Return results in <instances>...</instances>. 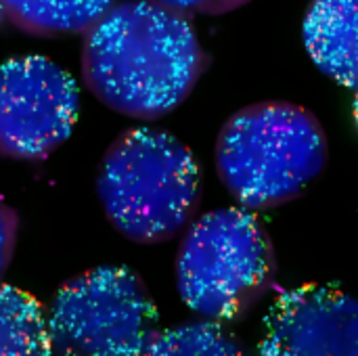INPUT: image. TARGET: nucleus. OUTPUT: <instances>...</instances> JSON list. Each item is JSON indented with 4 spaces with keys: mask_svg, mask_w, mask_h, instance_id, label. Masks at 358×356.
<instances>
[{
    "mask_svg": "<svg viewBox=\"0 0 358 356\" xmlns=\"http://www.w3.org/2000/svg\"><path fill=\"white\" fill-rule=\"evenodd\" d=\"M117 0H2L4 19L34 38L86 34Z\"/></svg>",
    "mask_w": 358,
    "mask_h": 356,
    "instance_id": "9",
    "label": "nucleus"
},
{
    "mask_svg": "<svg viewBox=\"0 0 358 356\" xmlns=\"http://www.w3.org/2000/svg\"><path fill=\"white\" fill-rule=\"evenodd\" d=\"M275 248L254 210H214L185 229L176 254V285L182 302L201 319H243L275 290Z\"/></svg>",
    "mask_w": 358,
    "mask_h": 356,
    "instance_id": "4",
    "label": "nucleus"
},
{
    "mask_svg": "<svg viewBox=\"0 0 358 356\" xmlns=\"http://www.w3.org/2000/svg\"><path fill=\"white\" fill-rule=\"evenodd\" d=\"M59 356H145L157 329V308L128 266H96L65 281L46 311Z\"/></svg>",
    "mask_w": 358,
    "mask_h": 356,
    "instance_id": "5",
    "label": "nucleus"
},
{
    "mask_svg": "<svg viewBox=\"0 0 358 356\" xmlns=\"http://www.w3.org/2000/svg\"><path fill=\"white\" fill-rule=\"evenodd\" d=\"M329 159L317 115L289 101H262L233 113L216 138V172L248 210L262 212L302 197Z\"/></svg>",
    "mask_w": 358,
    "mask_h": 356,
    "instance_id": "3",
    "label": "nucleus"
},
{
    "mask_svg": "<svg viewBox=\"0 0 358 356\" xmlns=\"http://www.w3.org/2000/svg\"><path fill=\"white\" fill-rule=\"evenodd\" d=\"M352 115H355V124L358 130V86L355 88V103H352Z\"/></svg>",
    "mask_w": 358,
    "mask_h": 356,
    "instance_id": "14",
    "label": "nucleus"
},
{
    "mask_svg": "<svg viewBox=\"0 0 358 356\" xmlns=\"http://www.w3.org/2000/svg\"><path fill=\"white\" fill-rule=\"evenodd\" d=\"M44 306L25 290L0 283V356H50Z\"/></svg>",
    "mask_w": 358,
    "mask_h": 356,
    "instance_id": "10",
    "label": "nucleus"
},
{
    "mask_svg": "<svg viewBox=\"0 0 358 356\" xmlns=\"http://www.w3.org/2000/svg\"><path fill=\"white\" fill-rule=\"evenodd\" d=\"M80 115L73 76L40 55L0 65V157L42 162L71 134Z\"/></svg>",
    "mask_w": 358,
    "mask_h": 356,
    "instance_id": "6",
    "label": "nucleus"
},
{
    "mask_svg": "<svg viewBox=\"0 0 358 356\" xmlns=\"http://www.w3.org/2000/svg\"><path fill=\"white\" fill-rule=\"evenodd\" d=\"M304 46L315 65L340 86H358V0H313L304 25Z\"/></svg>",
    "mask_w": 358,
    "mask_h": 356,
    "instance_id": "8",
    "label": "nucleus"
},
{
    "mask_svg": "<svg viewBox=\"0 0 358 356\" xmlns=\"http://www.w3.org/2000/svg\"><path fill=\"white\" fill-rule=\"evenodd\" d=\"M145 356H250V353L224 323L203 319L157 332Z\"/></svg>",
    "mask_w": 358,
    "mask_h": 356,
    "instance_id": "11",
    "label": "nucleus"
},
{
    "mask_svg": "<svg viewBox=\"0 0 358 356\" xmlns=\"http://www.w3.org/2000/svg\"><path fill=\"white\" fill-rule=\"evenodd\" d=\"M168 8H174L178 13H185L189 17L193 15H227L241 6H245L252 0H155Z\"/></svg>",
    "mask_w": 358,
    "mask_h": 356,
    "instance_id": "12",
    "label": "nucleus"
},
{
    "mask_svg": "<svg viewBox=\"0 0 358 356\" xmlns=\"http://www.w3.org/2000/svg\"><path fill=\"white\" fill-rule=\"evenodd\" d=\"M193 17L155 0L115 2L82 42L84 86L120 115L153 122L174 111L210 67Z\"/></svg>",
    "mask_w": 358,
    "mask_h": 356,
    "instance_id": "1",
    "label": "nucleus"
},
{
    "mask_svg": "<svg viewBox=\"0 0 358 356\" xmlns=\"http://www.w3.org/2000/svg\"><path fill=\"white\" fill-rule=\"evenodd\" d=\"M203 174L195 153L155 126L122 130L107 147L96 174V195L111 227L143 245L180 235L195 218Z\"/></svg>",
    "mask_w": 358,
    "mask_h": 356,
    "instance_id": "2",
    "label": "nucleus"
},
{
    "mask_svg": "<svg viewBox=\"0 0 358 356\" xmlns=\"http://www.w3.org/2000/svg\"><path fill=\"white\" fill-rule=\"evenodd\" d=\"M17 231H19L17 212L0 199V279L13 260V252H15V243H17Z\"/></svg>",
    "mask_w": 358,
    "mask_h": 356,
    "instance_id": "13",
    "label": "nucleus"
},
{
    "mask_svg": "<svg viewBox=\"0 0 358 356\" xmlns=\"http://www.w3.org/2000/svg\"><path fill=\"white\" fill-rule=\"evenodd\" d=\"M4 21V8H2V0H0V23Z\"/></svg>",
    "mask_w": 358,
    "mask_h": 356,
    "instance_id": "15",
    "label": "nucleus"
},
{
    "mask_svg": "<svg viewBox=\"0 0 358 356\" xmlns=\"http://www.w3.org/2000/svg\"><path fill=\"white\" fill-rule=\"evenodd\" d=\"M258 356H358V298L321 283L277 290Z\"/></svg>",
    "mask_w": 358,
    "mask_h": 356,
    "instance_id": "7",
    "label": "nucleus"
}]
</instances>
